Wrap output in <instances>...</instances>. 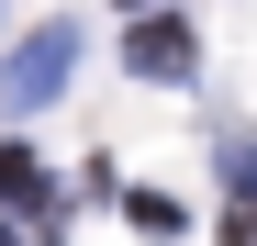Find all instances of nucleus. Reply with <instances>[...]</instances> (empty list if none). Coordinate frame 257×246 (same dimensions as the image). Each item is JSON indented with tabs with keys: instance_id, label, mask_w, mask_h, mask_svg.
Wrapping results in <instances>:
<instances>
[{
	"instance_id": "nucleus-1",
	"label": "nucleus",
	"mask_w": 257,
	"mask_h": 246,
	"mask_svg": "<svg viewBox=\"0 0 257 246\" xmlns=\"http://www.w3.org/2000/svg\"><path fill=\"white\" fill-rule=\"evenodd\" d=\"M78 67V23H34L12 56H0V112H45Z\"/></svg>"
},
{
	"instance_id": "nucleus-2",
	"label": "nucleus",
	"mask_w": 257,
	"mask_h": 246,
	"mask_svg": "<svg viewBox=\"0 0 257 246\" xmlns=\"http://www.w3.org/2000/svg\"><path fill=\"white\" fill-rule=\"evenodd\" d=\"M123 67H135V78H157V90H179V78H201V45H190V23L146 12L135 34H123Z\"/></svg>"
},
{
	"instance_id": "nucleus-3",
	"label": "nucleus",
	"mask_w": 257,
	"mask_h": 246,
	"mask_svg": "<svg viewBox=\"0 0 257 246\" xmlns=\"http://www.w3.org/2000/svg\"><path fill=\"white\" fill-rule=\"evenodd\" d=\"M0 201H34V213H45V157H34V146H0Z\"/></svg>"
},
{
	"instance_id": "nucleus-4",
	"label": "nucleus",
	"mask_w": 257,
	"mask_h": 246,
	"mask_svg": "<svg viewBox=\"0 0 257 246\" xmlns=\"http://www.w3.org/2000/svg\"><path fill=\"white\" fill-rule=\"evenodd\" d=\"M224 190H235V213H257V135H224Z\"/></svg>"
},
{
	"instance_id": "nucleus-5",
	"label": "nucleus",
	"mask_w": 257,
	"mask_h": 246,
	"mask_svg": "<svg viewBox=\"0 0 257 246\" xmlns=\"http://www.w3.org/2000/svg\"><path fill=\"white\" fill-rule=\"evenodd\" d=\"M123 213H135L146 235H179V224H190V213H179V201H168V190H123Z\"/></svg>"
},
{
	"instance_id": "nucleus-6",
	"label": "nucleus",
	"mask_w": 257,
	"mask_h": 246,
	"mask_svg": "<svg viewBox=\"0 0 257 246\" xmlns=\"http://www.w3.org/2000/svg\"><path fill=\"white\" fill-rule=\"evenodd\" d=\"M123 12H135V23H146V12H157V0H123Z\"/></svg>"
},
{
	"instance_id": "nucleus-7",
	"label": "nucleus",
	"mask_w": 257,
	"mask_h": 246,
	"mask_svg": "<svg viewBox=\"0 0 257 246\" xmlns=\"http://www.w3.org/2000/svg\"><path fill=\"white\" fill-rule=\"evenodd\" d=\"M0 246H23V235H0Z\"/></svg>"
}]
</instances>
